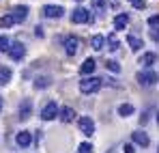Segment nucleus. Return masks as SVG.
<instances>
[{"label": "nucleus", "mask_w": 159, "mask_h": 153, "mask_svg": "<svg viewBox=\"0 0 159 153\" xmlns=\"http://www.w3.org/2000/svg\"><path fill=\"white\" fill-rule=\"evenodd\" d=\"M11 69L9 67H4V65H0V86H4V84H9L11 82Z\"/></svg>", "instance_id": "nucleus-18"}, {"label": "nucleus", "mask_w": 159, "mask_h": 153, "mask_svg": "<svg viewBox=\"0 0 159 153\" xmlns=\"http://www.w3.org/2000/svg\"><path fill=\"white\" fill-rule=\"evenodd\" d=\"M78 50H80V39L75 35H69L65 39V52H67V56H75Z\"/></svg>", "instance_id": "nucleus-7"}, {"label": "nucleus", "mask_w": 159, "mask_h": 153, "mask_svg": "<svg viewBox=\"0 0 159 153\" xmlns=\"http://www.w3.org/2000/svg\"><path fill=\"white\" fill-rule=\"evenodd\" d=\"M43 15L50 17V20H58V17L65 15V9H62L60 4H45V7H43Z\"/></svg>", "instance_id": "nucleus-6"}, {"label": "nucleus", "mask_w": 159, "mask_h": 153, "mask_svg": "<svg viewBox=\"0 0 159 153\" xmlns=\"http://www.w3.org/2000/svg\"><path fill=\"white\" fill-rule=\"evenodd\" d=\"M157 78H159V74H157Z\"/></svg>", "instance_id": "nucleus-37"}, {"label": "nucleus", "mask_w": 159, "mask_h": 153, "mask_svg": "<svg viewBox=\"0 0 159 153\" xmlns=\"http://www.w3.org/2000/svg\"><path fill=\"white\" fill-rule=\"evenodd\" d=\"M15 142H17V147H22V149H28V147L32 145V134H30V131H26V129L17 131V136H15Z\"/></svg>", "instance_id": "nucleus-9"}, {"label": "nucleus", "mask_w": 159, "mask_h": 153, "mask_svg": "<svg viewBox=\"0 0 159 153\" xmlns=\"http://www.w3.org/2000/svg\"><path fill=\"white\" fill-rule=\"evenodd\" d=\"M135 80H138V84H140V86H155L159 78H157L155 71L144 69V71H138V74H135Z\"/></svg>", "instance_id": "nucleus-2"}, {"label": "nucleus", "mask_w": 159, "mask_h": 153, "mask_svg": "<svg viewBox=\"0 0 159 153\" xmlns=\"http://www.w3.org/2000/svg\"><path fill=\"white\" fill-rule=\"evenodd\" d=\"M58 114H60V108L56 106V102H48L43 106V110H41V119L43 121H54Z\"/></svg>", "instance_id": "nucleus-3"}, {"label": "nucleus", "mask_w": 159, "mask_h": 153, "mask_svg": "<svg viewBox=\"0 0 159 153\" xmlns=\"http://www.w3.org/2000/svg\"><path fill=\"white\" fill-rule=\"evenodd\" d=\"M11 15H13L15 24H22V22L28 17V7H26V4H17V7H13Z\"/></svg>", "instance_id": "nucleus-10"}, {"label": "nucleus", "mask_w": 159, "mask_h": 153, "mask_svg": "<svg viewBox=\"0 0 159 153\" xmlns=\"http://www.w3.org/2000/svg\"><path fill=\"white\" fill-rule=\"evenodd\" d=\"M71 22H73V24H86V22H90V11L84 9V7L73 9V13H71Z\"/></svg>", "instance_id": "nucleus-4"}, {"label": "nucleus", "mask_w": 159, "mask_h": 153, "mask_svg": "<svg viewBox=\"0 0 159 153\" xmlns=\"http://www.w3.org/2000/svg\"><path fill=\"white\" fill-rule=\"evenodd\" d=\"M78 127L84 136H93L95 134V121L90 117H80L78 119Z\"/></svg>", "instance_id": "nucleus-5"}, {"label": "nucleus", "mask_w": 159, "mask_h": 153, "mask_svg": "<svg viewBox=\"0 0 159 153\" xmlns=\"http://www.w3.org/2000/svg\"><path fill=\"white\" fill-rule=\"evenodd\" d=\"M127 43H129L131 52H140V48H142V39L135 37V35H129V37H127Z\"/></svg>", "instance_id": "nucleus-19"}, {"label": "nucleus", "mask_w": 159, "mask_h": 153, "mask_svg": "<svg viewBox=\"0 0 159 153\" xmlns=\"http://www.w3.org/2000/svg\"><path fill=\"white\" fill-rule=\"evenodd\" d=\"M95 67H97V60H95V58H86V60L82 63V67H80V74H82L84 78H86V76H93Z\"/></svg>", "instance_id": "nucleus-13"}, {"label": "nucleus", "mask_w": 159, "mask_h": 153, "mask_svg": "<svg viewBox=\"0 0 159 153\" xmlns=\"http://www.w3.org/2000/svg\"><path fill=\"white\" fill-rule=\"evenodd\" d=\"M155 63H157V54H155V52H144V54L140 56V65H142L144 69H151Z\"/></svg>", "instance_id": "nucleus-12"}, {"label": "nucleus", "mask_w": 159, "mask_h": 153, "mask_svg": "<svg viewBox=\"0 0 159 153\" xmlns=\"http://www.w3.org/2000/svg\"><path fill=\"white\" fill-rule=\"evenodd\" d=\"M151 39L155 43H159V28H151Z\"/></svg>", "instance_id": "nucleus-30"}, {"label": "nucleus", "mask_w": 159, "mask_h": 153, "mask_svg": "<svg viewBox=\"0 0 159 153\" xmlns=\"http://www.w3.org/2000/svg\"><path fill=\"white\" fill-rule=\"evenodd\" d=\"M106 43H107V50H110V52H116L118 48H120V43H118V39H116L114 35H107Z\"/></svg>", "instance_id": "nucleus-22"}, {"label": "nucleus", "mask_w": 159, "mask_h": 153, "mask_svg": "<svg viewBox=\"0 0 159 153\" xmlns=\"http://www.w3.org/2000/svg\"><path fill=\"white\" fill-rule=\"evenodd\" d=\"M101 84H103V80L99 76H86L84 80H80V91L84 95H90V93H97L101 88Z\"/></svg>", "instance_id": "nucleus-1"}, {"label": "nucleus", "mask_w": 159, "mask_h": 153, "mask_svg": "<svg viewBox=\"0 0 159 153\" xmlns=\"http://www.w3.org/2000/svg\"><path fill=\"white\" fill-rule=\"evenodd\" d=\"M123 153H135V149H133L131 142H125V145H123Z\"/></svg>", "instance_id": "nucleus-31"}, {"label": "nucleus", "mask_w": 159, "mask_h": 153, "mask_svg": "<svg viewBox=\"0 0 159 153\" xmlns=\"http://www.w3.org/2000/svg\"><path fill=\"white\" fill-rule=\"evenodd\" d=\"M148 26H159V13H155V15L148 17Z\"/></svg>", "instance_id": "nucleus-29"}, {"label": "nucleus", "mask_w": 159, "mask_h": 153, "mask_svg": "<svg viewBox=\"0 0 159 153\" xmlns=\"http://www.w3.org/2000/svg\"><path fill=\"white\" fill-rule=\"evenodd\" d=\"M131 140L138 145V147H142V149L151 145V138H148V134H146V131H133V134H131Z\"/></svg>", "instance_id": "nucleus-11"}, {"label": "nucleus", "mask_w": 159, "mask_h": 153, "mask_svg": "<svg viewBox=\"0 0 159 153\" xmlns=\"http://www.w3.org/2000/svg\"><path fill=\"white\" fill-rule=\"evenodd\" d=\"M146 121H148V112H144V114H142V117H140V125H144V123H146Z\"/></svg>", "instance_id": "nucleus-32"}, {"label": "nucleus", "mask_w": 159, "mask_h": 153, "mask_svg": "<svg viewBox=\"0 0 159 153\" xmlns=\"http://www.w3.org/2000/svg\"><path fill=\"white\" fill-rule=\"evenodd\" d=\"M34 35H37V37H43V28H41V26H37V30H34Z\"/></svg>", "instance_id": "nucleus-33"}, {"label": "nucleus", "mask_w": 159, "mask_h": 153, "mask_svg": "<svg viewBox=\"0 0 159 153\" xmlns=\"http://www.w3.org/2000/svg\"><path fill=\"white\" fill-rule=\"evenodd\" d=\"M9 56H11L13 60H22V58L26 56V45H24V43H11Z\"/></svg>", "instance_id": "nucleus-8"}, {"label": "nucleus", "mask_w": 159, "mask_h": 153, "mask_svg": "<svg viewBox=\"0 0 159 153\" xmlns=\"http://www.w3.org/2000/svg\"><path fill=\"white\" fill-rule=\"evenodd\" d=\"M157 123H159V112H157Z\"/></svg>", "instance_id": "nucleus-35"}, {"label": "nucleus", "mask_w": 159, "mask_h": 153, "mask_svg": "<svg viewBox=\"0 0 159 153\" xmlns=\"http://www.w3.org/2000/svg\"><path fill=\"white\" fill-rule=\"evenodd\" d=\"M93 7H95L97 11H103V9H106V0H93Z\"/></svg>", "instance_id": "nucleus-28"}, {"label": "nucleus", "mask_w": 159, "mask_h": 153, "mask_svg": "<svg viewBox=\"0 0 159 153\" xmlns=\"http://www.w3.org/2000/svg\"><path fill=\"white\" fill-rule=\"evenodd\" d=\"M13 24H15V20H13V15H11V13L0 17V28H11Z\"/></svg>", "instance_id": "nucleus-23"}, {"label": "nucleus", "mask_w": 159, "mask_h": 153, "mask_svg": "<svg viewBox=\"0 0 159 153\" xmlns=\"http://www.w3.org/2000/svg\"><path fill=\"white\" fill-rule=\"evenodd\" d=\"M78 2H82V0H78Z\"/></svg>", "instance_id": "nucleus-36"}, {"label": "nucleus", "mask_w": 159, "mask_h": 153, "mask_svg": "<svg viewBox=\"0 0 159 153\" xmlns=\"http://www.w3.org/2000/svg\"><path fill=\"white\" fill-rule=\"evenodd\" d=\"M30 114H32V102L30 99H24V102L20 103V119L26 121Z\"/></svg>", "instance_id": "nucleus-15"}, {"label": "nucleus", "mask_w": 159, "mask_h": 153, "mask_svg": "<svg viewBox=\"0 0 159 153\" xmlns=\"http://www.w3.org/2000/svg\"><path fill=\"white\" fill-rule=\"evenodd\" d=\"M103 45H106V37H103V35H95V37L90 39V48L95 52H101Z\"/></svg>", "instance_id": "nucleus-17"}, {"label": "nucleus", "mask_w": 159, "mask_h": 153, "mask_svg": "<svg viewBox=\"0 0 159 153\" xmlns=\"http://www.w3.org/2000/svg\"><path fill=\"white\" fill-rule=\"evenodd\" d=\"M9 48H11L9 37H7V35H0V52H9Z\"/></svg>", "instance_id": "nucleus-25"}, {"label": "nucleus", "mask_w": 159, "mask_h": 153, "mask_svg": "<svg viewBox=\"0 0 159 153\" xmlns=\"http://www.w3.org/2000/svg\"><path fill=\"white\" fill-rule=\"evenodd\" d=\"M50 84H52L50 76H39V78H34V88H48Z\"/></svg>", "instance_id": "nucleus-21"}, {"label": "nucleus", "mask_w": 159, "mask_h": 153, "mask_svg": "<svg viewBox=\"0 0 159 153\" xmlns=\"http://www.w3.org/2000/svg\"><path fill=\"white\" fill-rule=\"evenodd\" d=\"M58 117H60L62 123H71V121L75 119V110H73L71 106H65V108H60V114H58Z\"/></svg>", "instance_id": "nucleus-14"}, {"label": "nucleus", "mask_w": 159, "mask_h": 153, "mask_svg": "<svg viewBox=\"0 0 159 153\" xmlns=\"http://www.w3.org/2000/svg\"><path fill=\"white\" fill-rule=\"evenodd\" d=\"M129 2H131L138 11H144V9H146V2H144V0H129Z\"/></svg>", "instance_id": "nucleus-27"}, {"label": "nucleus", "mask_w": 159, "mask_h": 153, "mask_svg": "<svg viewBox=\"0 0 159 153\" xmlns=\"http://www.w3.org/2000/svg\"><path fill=\"white\" fill-rule=\"evenodd\" d=\"M0 110H2V97H0Z\"/></svg>", "instance_id": "nucleus-34"}, {"label": "nucleus", "mask_w": 159, "mask_h": 153, "mask_svg": "<svg viewBox=\"0 0 159 153\" xmlns=\"http://www.w3.org/2000/svg\"><path fill=\"white\" fill-rule=\"evenodd\" d=\"M106 69H110L112 74H120V65L116 60H106Z\"/></svg>", "instance_id": "nucleus-24"}, {"label": "nucleus", "mask_w": 159, "mask_h": 153, "mask_svg": "<svg viewBox=\"0 0 159 153\" xmlns=\"http://www.w3.org/2000/svg\"><path fill=\"white\" fill-rule=\"evenodd\" d=\"M157 153H159V149H157Z\"/></svg>", "instance_id": "nucleus-38"}, {"label": "nucleus", "mask_w": 159, "mask_h": 153, "mask_svg": "<svg viewBox=\"0 0 159 153\" xmlns=\"http://www.w3.org/2000/svg\"><path fill=\"white\" fill-rule=\"evenodd\" d=\"M127 24H129V15H127V13H118V15L114 17V28H116V30H125Z\"/></svg>", "instance_id": "nucleus-16"}, {"label": "nucleus", "mask_w": 159, "mask_h": 153, "mask_svg": "<svg viewBox=\"0 0 159 153\" xmlns=\"http://www.w3.org/2000/svg\"><path fill=\"white\" fill-rule=\"evenodd\" d=\"M93 149H95V147H93L90 142H82L78 147V153H93Z\"/></svg>", "instance_id": "nucleus-26"}, {"label": "nucleus", "mask_w": 159, "mask_h": 153, "mask_svg": "<svg viewBox=\"0 0 159 153\" xmlns=\"http://www.w3.org/2000/svg\"><path fill=\"white\" fill-rule=\"evenodd\" d=\"M133 110H135V108H133L131 103H120V106H118V114H120L123 119L131 117V114H133Z\"/></svg>", "instance_id": "nucleus-20"}]
</instances>
